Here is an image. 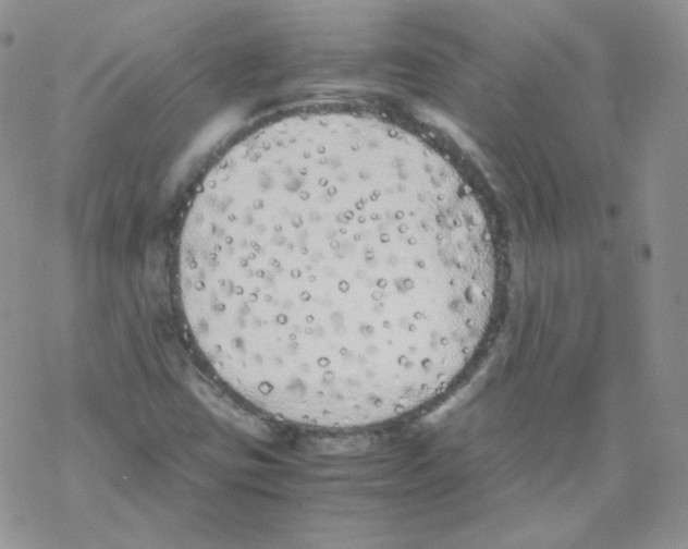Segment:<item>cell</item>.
Returning a JSON list of instances; mask_svg holds the SVG:
<instances>
[{
    "mask_svg": "<svg viewBox=\"0 0 688 549\" xmlns=\"http://www.w3.org/2000/svg\"><path fill=\"white\" fill-rule=\"evenodd\" d=\"M501 266L458 172L414 135L297 114L234 145L185 219L191 333L234 392L321 429L390 422L447 391L491 328Z\"/></svg>",
    "mask_w": 688,
    "mask_h": 549,
    "instance_id": "1",
    "label": "cell"
}]
</instances>
